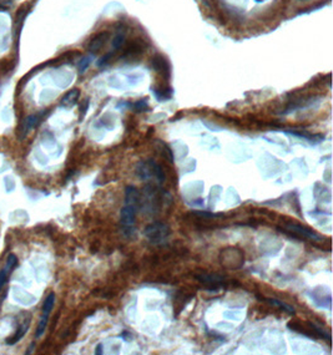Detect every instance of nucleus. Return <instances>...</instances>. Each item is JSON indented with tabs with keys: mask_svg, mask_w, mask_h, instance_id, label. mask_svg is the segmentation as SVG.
I'll return each mask as SVG.
<instances>
[{
	"mask_svg": "<svg viewBox=\"0 0 333 355\" xmlns=\"http://www.w3.org/2000/svg\"><path fill=\"white\" fill-rule=\"evenodd\" d=\"M135 172L138 177L142 181H149L154 178L158 185H162L165 182L164 171H162L160 165L154 160L140 161L136 165Z\"/></svg>",
	"mask_w": 333,
	"mask_h": 355,
	"instance_id": "nucleus-1",
	"label": "nucleus"
},
{
	"mask_svg": "<svg viewBox=\"0 0 333 355\" xmlns=\"http://www.w3.org/2000/svg\"><path fill=\"white\" fill-rule=\"evenodd\" d=\"M144 235L152 244H161L169 238L170 227L162 222H152L145 228Z\"/></svg>",
	"mask_w": 333,
	"mask_h": 355,
	"instance_id": "nucleus-2",
	"label": "nucleus"
},
{
	"mask_svg": "<svg viewBox=\"0 0 333 355\" xmlns=\"http://www.w3.org/2000/svg\"><path fill=\"white\" fill-rule=\"evenodd\" d=\"M139 208L134 206H130V204H123V207L121 208L120 212V220L121 224H123V232L129 236V231L131 233L135 232L134 229V224H135L136 220V213H138Z\"/></svg>",
	"mask_w": 333,
	"mask_h": 355,
	"instance_id": "nucleus-3",
	"label": "nucleus"
},
{
	"mask_svg": "<svg viewBox=\"0 0 333 355\" xmlns=\"http://www.w3.org/2000/svg\"><path fill=\"white\" fill-rule=\"evenodd\" d=\"M109 36H110V34H109V33H106V32L98 34L89 43V45H88V50H89L90 52H94V54H95V52H98L99 50H100L101 48H103V46L106 44Z\"/></svg>",
	"mask_w": 333,
	"mask_h": 355,
	"instance_id": "nucleus-4",
	"label": "nucleus"
},
{
	"mask_svg": "<svg viewBox=\"0 0 333 355\" xmlns=\"http://www.w3.org/2000/svg\"><path fill=\"white\" fill-rule=\"evenodd\" d=\"M30 318H32V315H28V318L25 319V321L18 327V330H17V333H15L14 337H12V338H9L8 340H6V344H9V345H14V344H17L18 341L23 338L24 335L26 334V332H28V329H29Z\"/></svg>",
	"mask_w": 333,
	"mask_h": 355,
	"instance_id": "nucleus-5",
	"label": "nucleus"
},
{
	"mask_svg": "<svg viewBox=\"0 0 333 355\" xmlns=\"http://www.w3.org/2000/svg\"><path fill=\"white\" fill-rule=\"evenodd\" d=\"M288 228L293 232L298 233V235H302L303 237H307V238H312V239H316V241H321L322 237L319 235H317L316 232H313L311 229L306 228V227H302L298 226V224H288Z\"/></svg>",
	"mask_w": 333,
	"mask_h": 355,
	"instance_id": "nucleus-6",
	"label": "nucleus"
},
{
	"mask_svg": "<svg viewBox=\"0 0 333 355\" xmlns=\"http://www.w3.org/2000/svg\"><path fill=\"white\" fill-rule=\"evenodd\" d=\"M79 96H80V91L78 89L70 90L69 92H66L65 96L61 99L60 105L64 107H72L75 103L78 102Z\"/></svg>",
	"mask_w": 333,
	"mask_h": 355,
	"instance_id": "nucleus-7",
	"label": "nucleus"
},
{
	"mask_svg": "<svg viewBox=\"0 0 333 355\" xmlns=\"http://www.w3.org/2000/svg\"><path fill=\"white\" fill-rule=\"evenodd\" d=\"M37 118H39V116H36V115H32V116L26 118L25 120L23 121V123H21V127H20V131L23 132V134H21V137H24V136L26 135V132L29 131V130H32L33 127L36 126L37 121H39Z\"/></svg>",
	"mask_w": 333,
	"mask_h": 355,
	"instance_id": "nucleus-8",
	"label": "nucleus"
},
{
	"mask_svg": "<svg viewBox=\"0 0 333 355\" xmlns=\"http://www.w3.org/2000/svg\"><path fill=\"white\" fill-rule=\"evenodd\" d=\"M49 317L50 314H45L43 313V317L40 318L39 321V324H37V328H36V332H35V338H40L41 335L44 334L46 329V325H48V321H49Z\"/></svg>",
	"mask_w": 333,
	"mask_h": 355,
	"instance_id": "nucleus-9",
	"label": "nucleus"
},
{
	"mask_svg": "<svg viewBox=\"0 0 333 355\" xmlns=\"http://www.w3.org/2000/svg\"><path fill=\"white\" fill-rule=\"evenodd\" d=\"M54 304H55V294L52 292L49 295H48V297H46L45 302H44L43 313H45V314H50L53 310V308H54Z\"/></svg>",
	"mask_w": 333,
	"mask_h": 355,
	"instance_id": "nucleus-10",
	"label": "nucleus"
},
{
	"mask_svg": "<svg viewBox=\"0 0 333 355\" xmlns=\"http://www.w3.org/2000/svg\"><path fill=\"white\" fill-rule=\"evenodd\" d=\"M17 264H18L17 255H15V254H9L8 259H6L5 267H4V268H5V270H8L9 273H12L13 270H14L15 267H17Z\"/></svg>",
	"mask_w": 333,
	"mask_h": 355,
	"instance_id": "nucleus-11",
	"label": "nucleus"
},
{
	"mask_svg": "<svg viewBox=\"0 0 333 355\" xmlns=\"http://www.w3.org/2000/svg\"><path fill=\"white\" fill-rule=\"evenodd\" d=\"M268 303H271L272 305H277V306H281V308H283L284 310H287L290 314H293L295 313V310H293V308L291 305H288V304L286 303H282V302L280 301H276V299H267Z\"/></svg>",
	"mask_w": 333,
	"mask_h": 355,
	"instance_id": "nucleus-12",
	"label": "nucleus"
},
{
	"mask_svg": "<svg viewBox=\"0 0 333 355\" xmlns=\"http://www.w3.org/2000/svg\"><path fill=\"white\" fill-rule=\"evenodd\" d=\"M123 41H125V35L123 34H118L114 39H112V49H120L121 46L123 45Z\"/></svg>",
	"mask_w": 333,
	"mask_h": 355,
	"instance_id": "nucleus-13",
	"label": "nucleus"
},
{
	"mask_svg": "<svg viewBox=\"0 0 333 355\" xmlns=\"http://www.w3.org/2000/svg\"><path fill=\"white\" fill-rule=\"evenodd\" d=\"M90 64H91V57H90V56L81 59L80 63H79V72H80V74H83V72L87 71V69L89 68Z\"/></svg>",
	"mask_w": 333,
	"mask_h": 355,
	"instance_id": "nucleus-14",
	"label": "nucleus"
},
{
	"mask_svg": "<svg viewBox=\"0 0 333 355\" xmlns=\"http://www.w3.org/2000/svg\"><path fill=\"white\" fill-rule=\"evenodd\" d=\"M132 107L138 111H144V109H147V101L146 100H139L135 103H132Z\"/></svg>",
	"mask_w": 333,
	"mask_h": 355,
	"instance_id": "nucleus-15",
	"label": "nucleus"
},
{
	"mask_svg": "<svg viewBox=\"0 0 333 355\" xmlns=\"http://www.w3.org/2000/svg\"><path fill=\"white\" fill-rule=\"evenodd\" d=\"M8 275H9V272L5 270V268H3V270H0V290H1V288L4 287V284H5L6 281H8Z\"/></svg>",
	"mask_w": 333,
	"mask_h": 355,
	"instance_id": "nucleus-16",
	"label": "nucleus"
},
{
	"mask_svg": "<svg viewBox=\"0 0 333 355\" xmlns=\"http://www.w3.org/2000/svg\"><path fill=\"white\" fill-rule=\"evenodd\" d=\"M111 57H112V52H109V54L104 55V56L101 57L100 60L98 61V65H99V66L106 65V64L109 63V61H110V59H111Z\"/></svg>",
	"mask_w": 333,
	"mask_h": 355,
	"instance_id": "nucleus-17",
	"label": "nucleus"
},
{
	"mask_svg": "<svg viewBox=\"0 0 333 355\" xmlns=\"http://www.w3.org/2000/svg\"><path fill=\"white\" fill-rule=\"evenodd\" d=\"M195 215L201 216V217H206V218H216L218 217L220 215H215V213H209V212H202V211H195Z\"/></svg>",
	"mask_w": 333,
	"mask_h": 355,
	"instance_id": "nucleus-18",
	"label": "nucleus"
},
{
	"mask_svg": "<svg viewBox=\"0 0 333 355\" xmlns=\"http://www.w3.org/2000/svg\"><path fill=\"white\" fill-rule=\"evenodd\" d=\"M13 4V0H0V6H3V8H8Z\"/></svg>",
	"mask_w": 333,
	"mask_h": 355,
	"instance_id": "nucleus-19",
	"label": "nucleus"
},
{
	"mask_svg": "<svg viewBox=\"0 0 333 355\" xmlns=\"http://www.w3.org/2000/svg\"><path fill=\"white\" fill-rule=\"evenodd\" d=\"M101 349H103V344H99L98 348H96V352L95 353H96V354H103V350Z\"/></svg>",
	"mask_w": 333,
	"mask_h": 355,
	"instance_id": "nucleus-20",
	"label": "nucleus"
}]
</instances>
